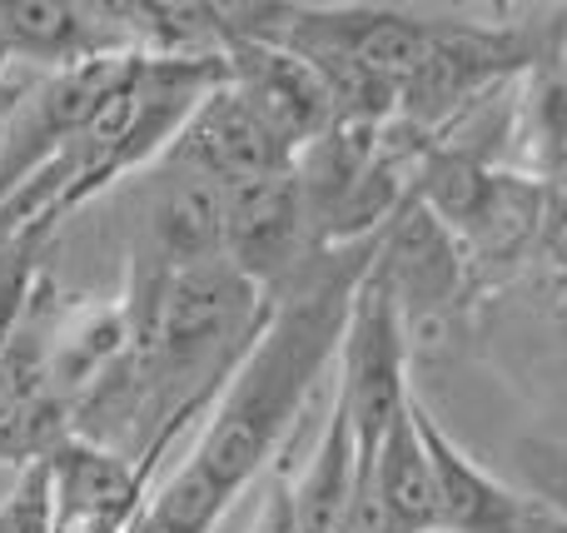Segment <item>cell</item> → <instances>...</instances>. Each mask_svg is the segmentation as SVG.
<instances>
[{"label": "cell", "instance_id": "cell-1", "mask_svg": "<svg viewBox=\"0 0 567 533\" xmlns=\"http://www.w3.org/2000/svg\"><path fill=\"white\" fill-rule=\"evenodd\" d=\"M379 245L383 235L359 239V245L313 249L299 275L279 295H269L265 329L229 375V385L219 389L195 449L179 459L229 504L259 474L279 469L284 454L293 449L313 389L329 375V365H339L353 299H359L363 275L379 259Z\"/></svg>", "mask_w": 567, "mask_h": 533}, {"label": "cell", "instance_id": "cell-2", "mask_svg": "<svg viewBox=\"0 0 567 533\" xmlns=\"http://www.w3.org/2000/svg\"><path fill=\"white\" fill-rule=\"evenodd\" d=\"M409 359H413V339L403 329V315L393 305L389 285L379 279V269H369L359 285V299H353L349 315V335H343L339 349V409L353 424V444H359V464L363 474L373 469L383 439L393 434L403 414L413 404L409 389Z\"/></svg>", "mask_w": 567, "mask_h": 533}, {"label": "cell", "instance_id": "cell-3", "mask_svg": "<svg viewBox=\"0 0 567 533\" xmlns=\"http://www.w3.org/2000/svg\"><path fill=\"white\" fill-rule=\"evenodd\" d=\"M373 269H379V279L389 285L413 345H423V335L439 339L443 325L458 319L468 299H478L473 295V275H468V259H463V245L419 199H409L403 215L383 229Z\"/></svg>", "mask_w": 567, "mask_h": 533}, {"label": "cell", "instance_id": "cell-4", "mask_svg": "<svg viewBox=\"0 0 567 533\" xmlns=\"http://www.w3.org/2000/svg\"><path fill=\"white\" fill-rule=\"evenodd\" d=\"M140 55L130 6H75V0H6L0 6V65L55 75L90 60Z\"/></svg>", "mask_w": 567, "mask_h": 533}, {"label": "cell", "instance_id": "cell-5", "mask_svg": "<svg viewBox=\"0 0 567 533\" xmlns=\"http://www.w3.org/2000/svg\"><path fill=\"white\" fill-rule=\"evenodd\" d=\"M225 80L249 105V115L279 140V150L289 160H299L313 140H323L339 125V105H333L329 85L319 80V70L265 35L229 40Z\"/></svg>", "mask_w": 567, "mask_h": 533}, {"label": "cell", "instance_id": "cell-6", "mask_svg": "<svg viewBox=\"0 0 567 533\" xmlns=\"http://www.w3.org/2000/svg\"><path fill=\"white\" fill-rule=\"evenodd\" d=\"M313 249L319 245H313L309 205H303V185L293 170L229 189L225 259L249 285H259L265 295H279Z\"/></svg>", "mask_w": 567, "mask_h": 533}, {"label": "cell", "instance_id": "cell-7", "mask_svg": "<svg viewBox=\"0 0 567 533\" xmlns=\"http://www.w3.org/2000/svg\"><path fill=\"white\" fill-rule=\"evenodd\" d=\"M50 464V494H55V533H130L150 504L159 474L105 449L85 434H70Z\"/></svg>", "mask_w": 567, "mask_h": 533}, {"label": "cell", "instance_id": "cell-8", "mask_svg": "<svg viewBox=\"0 0 567 533\" xmlns=\"http://www.w3.org/2000/svg\"><path fill=\"white\" fill-rule=\"evenodd\" d=\"M165 165L195 170V175L215 180L225 189L255 185L279 170H293V160L279 150V140L249 115V105L229 90V80H219L205 95V105L189 115V125L179 130V140L169 145Z\"/></svg>", "mask_w": 567, "mask_h": 533}, {"label": "cell", "instance_id": "cell-9", "mask_svg": "<svg viewBox=\"0 0 567 533\" xmlns=\"http://www.w3.org/2000/svg\"><path fill=\"white\" fill-rule=\"evenodd\" d=\"M413 414H419V434L429 444L433 474H439L443 533H538L543 529V504L528 489L503 484L468 449L453 444L449 429L429 414L423 399H413Z\"/></svg>", "mask_w": 567, "mask_h": 533}, {"label": "cell", "instance_id": "cell-10", "mask_svg": "<svg viewBox=\"0 0 567 533\" xmlns=\"http://www.w3.org/2000/svg\"><path fill=\"white\" fill-rule=\"evenodd\" d=\"M359 484H363V464H359V444H353V424L339 409V399H333L319 439H313V449L303 454V469H289V494H293L299 529L303 533H343L353 499H359Z\"/></svg>", "mask_w": 567, "mask_h": 533}, {"label": "cell", "instance_id": "cell-11", "mask_svg": "<svg viewBox=\"0 0 567 533\" xmlns=\"http://www.w3.org/2000/svg\"><path fill=\"white\" fill-rule=\"evenodd\" d=\"M363 479H369L373 494H379L393 533H443L439 474H433V459H429V444H423V434H419L413 404H409V414L393 424V434L383 439L379 459H373V469Z\"/></svg>", "mask_w": 567, "mask_h": 533}, {"label": "cell", "instance_id": "cell-12", "mask_svg": "<svg viewBox=\"0 0 567 533\" xmlns=\"http://www.w3.org/2000/svg\"><path fill=\"white\" fill-rule=\"evenodd\" d=\"M0 533H55L50 464H30L16 474L10 494L0 499Z\"/></svg>", "mask_w": 567, "mask_h": 533}, {"label": "cell", "instance_id": "cell-13", "mask_svg": "<svg viewBox=\"0 0 567 533\" xmlns=\"http://www.w3.org/2000/svg\"><path fill=\"white\" fill-rule=\"evenodd\" d=\"M518 469L523 479H528V494L538 499V504L558 509V514H567V449L558 444H523L518 449Z\"/></svg>", "mask_w": 567, "mask_h": 533}, {"label": "cell", "instance_id": "cell-14", "mask_svg": "<svg viewBox=\"0 0 567 533\" xmlns=\"http://www.w3.org/2000/svg\"><path fill=\"white\" fill-rule=\"evenodd\" d=\"M245 533H303L299 514H293V494H289V469H269L265 474V499H259L255 519Z\"/></svg>", "mask_w": 567, "mask_h": 533}, {"label": "cell", "instance_id": "cell-15", "mask_svg": "<svg viewBox=\"0 0 567 533\" xmlns=\"http://www.w3.org/2000/svg\"><path fill=\"white\" fill-rule=\"evenodd\" d=\"M538 533H567V514H558V509L543 504V529Z\"/></svg>", "mask_w": 567, "mask_h": 533}, {"label": "cell", "instance_id": "cell-16", "mask_svg": "<svg viewBox=\"0 0 567 533\" xmlns=\"http://www.w3.org/2000/svg\"><path fill=\"white\" fill-rule=\"evenodd\" d=\"M130 533H155V524H150V519H145V514H140V519H135V524H130Z\"/></svg>", "mask_w": 567, "mask_h": 533}]
</instances>
